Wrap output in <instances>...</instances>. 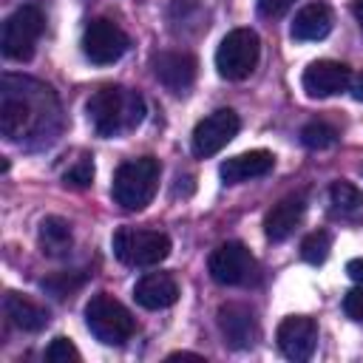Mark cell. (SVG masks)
Returning <instances> with one entry per match:
<instances>
[{
	"instance_id": "6da1fadb",
	"label": "cell",
	"mask_w": 363,
	"mask_h": 363,
	"mask_svg": "<svg viewBox=\"0 0 363 363\" xmlns=\"http://www.w3.org/2000/svg\"><path fill=\"white\" fill-rule=\"evenodd\" d=\"M85 108H88L91 128L105 139L125 136V133L136 130L145 119L142 94L133 88H125V85H105V88L94 91Z\"/></svg>"
},
{
	"instance_id": "7a4b0ae2",
	"label": "cell",
	"mask_w": 363,
	"mask_h": 363,
	"mask_svg": "<svg viewBox=\"0 0 363 363\" xmlns=\"http://www.w3.org/2000/svg\"><path fill=\"white\" fill-rule=\"evenodd\" d=\"M45 99H51V88L34 85V91H14V82L3 77L0 88V133L9 142H20L31 130L45 122Z\"/></svg>"
},
{
	"instance_id": "3957f363",
	"label": "cell",
	"mask_w": 363,
	"mask_h": 363,
	"mask_svg": "<svg viewBox=\"0 0 363 363\" xmlns=\"http://www.w3.org/2000/svg\"><path fill=\"white\" fill-rule=\"evenodd\" d=\"M159 176H162L159 159H153V156L128 159L113 173L111 196L122 210H130V213L145 210L159 190Z\"/></svg>"
},
{
	"instance_id": "277c9868",
	"label": "cell",
	"mask_w": 363,
	"mask_h": 363,
	"mask_svg": "<svg viewBox=\"0 0 363 363\" xmlns=\"http://www.w3.org/2000/svg\"><path fill=\"white\" fill-rule=\"evenodd\" d=\"M85 323L91 335L105 346H122L136 332V318L113 295L99 292L85 303Z\"/></svg>"
},
{
	"instance_id": "5b68a950",
	"label": "cell",
	"mask_w": 363,
	"mask_h": 363,
	"mask_svg": "<svg viewBox=\"0 0 363 363\" xmlns=\"http://www.w3.org/2000/svg\"><path fill=\"white\" fill-rule=\"evenodd\" d=\"M113 255L125 267H156L170 255V238L150 227H119L111 238Z\"/></svg>"
},
{
	"instance_id": "8992f818",
	"label": "cell",
	"mask_w": 363,
	"mask_h": 363,
	"mask_svg": "<svg viewBox=\"0 0 363 363\" xmlns=\"http://www.w3.org/2000/svg\"><path fill=\"white\" fill-rule=\"evenodd\" d=\"M261 57V40L252 28H233L216 48V71L230 82L247 79Z\"/></svg>"
},
{
	"instance_id": "52a82bcc",
	"label": "cell",
	"mask_w": 363,
	"mask_h": 363,
	"mask_svg": "<svg viewBox=\"0 0 363 363\" xmlns=\"http://www.w3.org/2000/svg\"><path fill=\"white\" fill-rule=\"evenodd\" d=\"M43 26H45V20L37 6H20L17 11H11L3 23V37H0L3 57L14 60V62L31 60L37 51Z\"/></svg>"
},
{
	"instance_id": "ba28073f",
	"label": "cell",
	"mask_w": 363,
	"mask_h": 363,
	"mask_svg": "<svg viewBox=\"0 0 363 363\" xmlns=\"http://www.w3.org/2000/svg\"><path fill=\"white\" fill-rule=\"evenodd\" d=\"M207 269H210V278L221 286H247L250 281H255L258 264H255L252 252L247 250V244L224 241L210 252Z\"/></svg>"
},
{
	"instance_id": "9c48e42d",
	"label": "cell",
	"mask_w": 363,
	"mask_h": 363,
	"mask_svg": "<svg viewBox=\"0 0 363 363\" xmlns=\"http://www.w3.org/2000/svg\"><path fill=\"white\" fill-rule=\"evenodd\" d=\"M128 48H130V37L108 17L91 20L82 31V54L94 65H111V62L122 60Z\"/></svg>"
},
{
	"instance_id": "30bf717a",
	"label": "cell",
	"mask_w": 363,
	"mask_h": 363,
	"mask_svg": "<svg viewBox=\"0 0 363 363\" xmlns=\"http://www.w3.org/2000/svg\"><path fill=\"white\" fill-rule=\"evenodd\" d=\"M238 128H241V119H238V113L233 108H218V111L207 113L193 128V136H190L193 156H199V159L216 156L221 147H227L235 139Z\"/></svg>"
},
{
	"instance_id": "8fae6325",
	"label": "cell",
	"mask_w": 363,
	"mask_h": 363,
	"mask_svg": "<svg viewBox=\"0 0 363 363\" xmlns=\"http://www.w3.org/2000/svg\"><path fill=\"white\" fill-rule=\"evenodd\" d=\"M216 320L230 349H252L261 340L258 318L247 303H221Z\"/></svg>"
},
{
	"instance_id": "7c38bea8",
	"label": "cell",
	"mask_w": 363,
	"mask_h": 363,
	"mask_svg": "<svg viewBox=\"0 0 363 363\" xmlns=\"http://www.w3.org/2000/svg\"><path fill=\"white\" fill-rule=\"evenodd\" d=\"M275 340H278V349L284 357L295 360V363H303L315 354V346H318V323L306 315H289L278 323V332H275Z\"/></svg>"
},
{
	"instance_id": "4fadbf2b",
	"label": "cell",
	"mask_w": 363,
	"mask_h": 363,
	"mask_svg": "<svg viewBox=\"0 0 363 363\" xmlns=\"http://www.w3.org/2000/svg\"><path fill=\"white\" fill-rule=\"evenodd\" d=\"M349 82H352V68L337 60H315L306 65V71L301 77V85H303L306 96H312V99L335 96V94L346 91Z\"/></svg>"
},
{
	"instance_id": "5bb4252c",
	"label": "cell",
	"mask_w": 363,
	"mask_h": 363,
	"mask_svg": "<svg viewBox=\"0 0 363 363\" xmlns=\"http://www.w3.org/2000/svg\"><path fill=\"white\" fill-rule=\"evenodd\" d=\"M153 74L170 94H184L199 74V60L187 51H159L153 57Z\"/></svg>"
},
{
	"instance_id": "9a60e30c",
	"label": "cell",
	"mask_w": 363,
	"mask_h": 363,
	"mask_svg": "<svg viewBox=\"0 0 363 363\" xmlns=\"http://www.w3.org/2000/svg\"><path fill=\"white\" fill-rule=\"evenodd\" d=\"M303 213H306V196L303 193H292L286 199H281L278 204L269 207L267 218H264V235L269 241H286L295 227L303 221Z\"/></svg>"
},
{
	"instance_id": "2e32d148",
	"label": "cell",
	"mask_w": 363,
	"mask_h": 363,
	"mask_svg": "<svg viewBox=\"0 0 363 363\" xmlns=\"http://www.w3.org/2000/svg\"><path fill=\"white\" fill-rule=\"evenodd\" d=\"M133 301L145 309H167L179 301V284L170 272H147L136 281Z\"/></svg>"
},
{
	"instance_id": "e0dca14e",
	"label": "cell",
	"mask_w": 363,
	"mask_h": 363,
	"mask_svg": "<svg viewBox=\"0 0 363 363\" xmlns=\"http://www.w3.org/2000/svg\"><path fill=\"white\" fill-rule=\"evenodd\" d=\"M272 167H275V156L269 150H247V153H238V156L221 162L218 173H221L224 184H241V182L267 176Z\"/></svg>"
},
{
	"instance_id": "ac0fdd59",
	"label": "cell",
	"mask_w": 363,
	"mask_h": 363,
	"mask_svg": "<svg viewBox=\"0 0 363 363\" xmlns=\"http://www.w3.org/2000/svg\"><path fill=\"white\" fill-rule=\"evenodd\" d=\"M332 26H335L332 9H329L326 3H309V6H303V9L295 14V20H292V26H289V34H292V40H298V43H318V40L329 37Z\"/></svg>"
},
{
	"instance_id": "d6986e66",
	"label": "cell",
	"mask_w": 363,
	"mask_h": 363,
	"mask_svg": "<svg viewBox=\"0 0 363 363\" xmlns=\"http://www.w3.org/2000/svg\"><path fill=\"white\" fill-rule=\"evenodd\" d=\"M3 309H6V318L23 332H43L51 320V312L43 303H37L34 298L20 295V292H6Z\"/></svg>"
},
{
	"instance_id": "ffe728a7",
	"label": "cell",
	"mask_w": 363,
	"mask_h": 363,
	"mask_svg": "<svg viewBox=\"0 0 363 363\" xmlns=\"http://www.w3.org/2000/svg\"><path fill=\"white\" fill-rule=\"evenodd\" d=\"M37 241H40L43 255L60 258V255L71 252V247H74V233H71V224H68L65 218H60V216H45V218L40 221Z\"/></svg>"
},
{
	"instance_id": "44dd1931",
	"label": "cell",
	"mask_w": 363,
	"mask_h": 363,
	"mask_svg": "<svg viewBox=\"0 0 363 363\" xmlns=\"http://www.w3.org/2000/svg\"><path fill=\"white\" fill-rule=\"evenodd\" d=\"M329 204H332V213L337 216H354L357 210H363V193L352 182L337 179L329 187Z\"/></svg>"
},
{
	"instance_id": "7402d4cb",
	"label": "cell",
	"mask_w": 363,
	"mask_h": 363,
	"mask_svg": "<svg viewBox=\"0 0 363 363\" xmlns=\"http://www.w3.org/2000/svg\"><path fill=\"white\" fill-rule=\"evenodd\" d=\"M301 142L309 147V150H326L337 142V128L323 122V119H312L301 128Z\"/></svg>"
},
{
	"instance_id": "603a6c76",
	"label": "cell",
	"mask_w": 363,
	"mask_h": 363,
	"mask_svg": "<svg viewBox=\"0 0 363 363\" xmlns=\"http://www.w3.org/2000/svg\"><path fill=\"white\" fill-rule=\"evenodd\" d=\"M329 250H332V235L326 230H315L309 233L303 241H301V255L306 264H323L329 258Z\"/></svg>"
},
{
	"instance_id": "cb8c5ba5",
	"label": "cell",
	"mask_w": 363,
	"mask_h": 363,
	"mask_svg": "<svg viewBox=\"0 0 363 363\" xmlns=\"http://www.w3.org/2000/svg\"><path fill=\"white\" fill-rule=\"evenodd\" d=\"M82 284H85V275L82 272H57L51 278H43V289H48L54 298H68Z\"/></svg>"
},
{
	"instance_id": "d4e9b609",
	"label": "cell",
	"mask_w": 363,
	"mask_h": 363,
	"mask_svg": "<svg viewBox=\"0 0 363 363\" xmlns=\"http://www.w3.org/2000/svg\"><path fill=\"white\" fill-rule=\"evenodd\" d=\"M82 354H79V349L68 340V337H54L51 343H48V349H45V360L48 363H77Z\"/></svg>"
},
{
	"instance_id": "484cf974",
	"label": "cell",
	"mask_w": 363,
	"mask_h": 363,
	"mask_svg": "<svg viewBox=\"0 0 363 363\" xmlns=\"http://www.w3.org/2000/svg\"><path fill=\"white\" fill-rule=\"evenodd\" d=\"M91 182H94V162H91L88 156H82V159H77L74 167L65 173V184H71V187H88Z\"/></svg>"
},
{
	"instance_id": "4316f807",
	"label": "cell",
	"mask_w": 363,
	"mask_h": 363,
	"mask_svg": "<svg viewBox=\"0 0 363 363\" xmlns=\"http://www.w3.org/2000/svg\"><path fill=\"white\" fill-rule=\"evenodd\" d=\"M343 312H346L352 320L363 323V284L354 286V289H349V292L343 295Z\"/></svg>"
},
{
	"instance_id": "83f0119b",
	"label": "cell",
	"mask_w": 363,
	"mask_h": 363,
	"mask_svg": "<svg viewBox=\"0 0 363 363\" xmlns=\"http://www.w3.org/2000/svg\"><path fill=\"white\" fill-rule=\"evenodd\" d=\"M292 3L295 0H258V14L275 20V17H284L292 9Z\"/></svg>"
},
{
	"instance_id": "f1b7e54d",
	"label": "cell",
	"mask_w": 363,
	"mask_h": 363,
	"mask_svg": "<svg viewBox=\"0 0 363 363\" xmlns=\"http://www.w3.org/2000/svg\"><path fill=\"white\" fill-rule=\"evenodd\" d=\"M346 272H349V278H352V281L363 284V258H352V261L346 264Z\"/></svg>"
},
{
	"instance_id": "f546056e",
	"label": "cell",
	"mask_w": 363,
	"mask_h": 363,
	"mask_svg": "<svg viewBox=\"0 0 363 363\" xmlns=\"http://www.w3.org/2000/svg\"><path fill=\"white\" fill-rule=\"evenodd\" d=\"M349 91H352V96H354L357 102H363V71H357V74H352V82H349Z\"/></svg>"
},
{
	"instance_id": "4dcf8cb0",
	"label": "cell",
	"mask_w": 363,
	"mask_h": 363,
	"mask_svg": "<svg viewBox=\"0 0 363 363\" xmlns=\"http://www.w3.org/2000/svg\"><path fill=\"white\" fill-rule=\"evenodd\" d=\"M352 14H354V20H357V26H360V31H363V0H354V3H352Z\"/></svg>"
}]
</instances>
